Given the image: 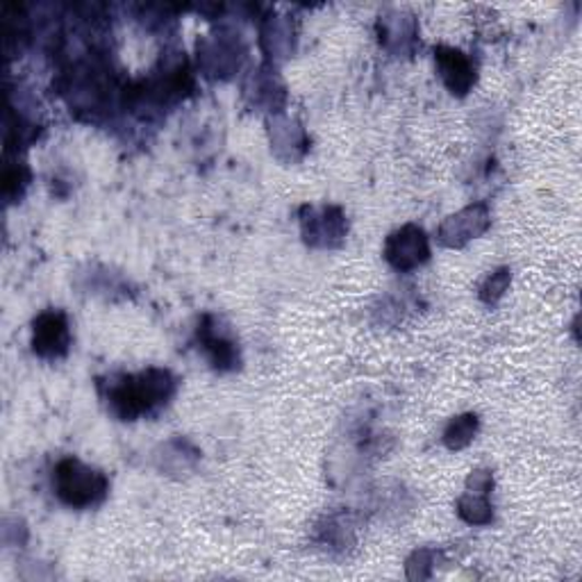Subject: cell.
<instances>
[{
	"instance_id": "cell-1",
	"label": "cell",
	"mask_w": 582,
	"mask_h": 582,
	"mask_svg": "<svg viewBox=\"0 0 582 582\" xmlns=\"http://www.w3.org/2000/svg\"><path fill=\"white\" fill-rule=\"evenodd\" d=\"M178 380L169 369H150L133 376H114L107 380L105 401L110 412L121 421H137L139 416H148L164 408L173 393Z\"/></svg>"
},
{
	"instance_id": "cell-2",
	"label": "cell",
	"mask_w": 582,
	"mask_h": 582,
	"mask_svg": "<svg viewBox=\"0 0 582 582\" xmlns=\"http://www.w3.org/2000/svg\"><path fill=\"white\" fill-rule=\"evenodd\" d=\"M53 489L65 505L73 510H89L105 501L110 480L103 471L80 463L78 457H65L55 465Z\"/></svg>"
},
{
	"instance_id": "cell-3",
	"label": "cell",
	"mask_w": 582,
	"mask_h": 582,
	"mask_svg": "<svg viewBox=\"0 0 582 582\" xmlns=\"http://www.w3.org/2000/svg\"><path fill=\"white\" fill-rule=\"evenodd\" d=\"M243 55L247 48L239 35L232 30H219L198 42V69L212 80H228L239 71Z\"/></svg>"
},
{
	"instance_id": "cell-4",
	"label": "cell",
	"mask_w": 582,
	"mask_h": 582,
	"mask_svg": "<svg viewBox=\"0 0 582 582\" xmlns=\"http://www.w3.org/2000/svg\"><path fill=\"white\" fill-rule=\"evenodd\" d=\"M300 232L312 249H334L346 239L349 221L340 207H303Z\"/></svg>"
},
{
	"instance_id": "cell-5",
	"label": "cell",
	"mask_w": 582,
	"mask_h": 582,
	"mask_svg": "<svg viewBox=\"0 0 582 582\" xmlns=\"http://www.w3.org/2000/svg\"><path fill=\"white\" fill-rule=\"evenodd\" d=\"M196 340L217 372H235L241 364L239 344L232 330L214 315H205L196 328Z\"/></svg>"
},
{
	"instance_id": "cell-6",
	"label": "cell",
	"mask_w": 582,
	"mask_h": 582,
	"mask_svg": "<svg viewBox=\"0 0 582 582\" xmlns=\"http://www.w3.org/2000/svg\"><path fill=\"white\" fill-rule=\"evenodd\" d=\"M385 260L391 269L408 273L431 260V241L419 226H403L391 232L385 241Z\"/></svg>"
},
{
	"instance_id": "cell-7",
	"label": "cell",
	"mask_w": 582,
	"mask_h": 582,
	"mask_svg": "<svg viewBox=\"0 0 582 582\" xmlns=\"http://www.w3.org/2000/svg\"><path fill=\"white\" fill-rule=\"evenodd\" d=\"M71 349V326L62 310H44L33 321V351L42 360H62Z\"/></svg>"
},
{
	"instance_id": "cell-8",
	"label": "cell",
	"mask_w": 582,
	"mask_h": 582,
	"mask_svg": "<svg viewBox=\"0 0 582 582\" xmlns=\"http://www.w3.org/2000/svg\"><path fill=\"white\" fill-rule=\"evenodd\" d=\"M489 226H492L489 207L482 203L469 205L440 226V243H444L446 249H463L471 239L484 235Z\"/></svg>"
},
{
	"instance_id": "cell-9",
	"label": "cell",
	"mask_w": 582,
	"mask_h": 582,
	"mask_svg": "<svg viewBox=\"0 0 582 582\" xmlns=\"http://www.w3.org/2000/svg\"><path fill=\"white\" fill-rule=\"evenodd\" d=\"M269 139L273 156L283 162L300 160L310 148L308 133H305L296 118L285 114H273V118L269 121Z\"/></svg>"
},
{
	"instance_id": "cell-10",
	"label": "cell",
	"mask_w": 582,
	"mask_h": 582,
	"mask_svg": "<svg viewBox=\"0 0 582 582\" xmlns=\"http://www.w3.org/2000/svg\"><path fill=\"white\" fill-rule=\"evenodd\" d=\"M435 65L437 71L450 91L453 96H467L476 84V65L465 55L463 50H457L453 46H437L435 48Z\"/></svg>"
},
{
	"instance_id": "cell-11",
	"label": "cell",
	"mask_w": 582,
	"mask_h": 582,
	"mask_svg": "<svg viewBox=\"0 0 582 582\" xmlns=\"http://www.w3.org/2000/svg\"><path fill=\"white\" fill-rule=\"evenodd\" d=\"M380 44L393 55H408L416 46L419 27L414 16L403 12H389L378 21Z\"/></svg>"
},
{
	"instance_id": "cell-12",
	"label": "cell",
	"mask_w": 582,
	"mask_h": 582,
	"mask_svg": "<svg viewBox=\"0 0 582 582\" xmlns=\"http://www.w3.org/2000/svg\"><path fill=\"white\" fill-rule=\"evenodd\" d=\"M247 99H251L253 105L266 107L273 114H281V107L287 99L285 94V84L278 78V71L273 69V65L260 67L247 82Z\"/></svg>"
},
{
	"instance_id": "cell-13",
	"label": "cell",
	"mask_w": 582,
	"mask_h": 582,
	"mask_svg": "<svg viewBox=\"0 0 582 582\" xmlns=\"http://www.w3.org/2000/svg\"><path fill=\"white\" fill-rule=\"evenodd\" d=\"M260 44L262 50L266 53L273 62H281V59L292 57L296 48V25L289 16H269L266 23L262 25L260 33Z\"/></svg>"
},
{
	"instance_id": "cell-14",
	"label": "cell",
	"mask_w": 582,
	"mask_h": 582,
	"mask_svg": "<svg viewBox=\"0 0 582 582\" xmlns=\"http://www.w3.org/2000/svg\"><path fill=\"white\" fill-rule=\"evenodd\" d=\"M478 427H480V421L471 412L453 416L448 421V425L444 427V444H446V448L459 450V448L469 446L476 440V435H478Z\"/></svg>"
},
{
	"instance_id": "cell-15",
	"label": "cell",
	"mask_w": 582,
	"mask_h": 582,
	"mask_svg": "<svg viewBox=\"0 0 582 582\" xmlns=\"http://www.w3.org/2000/svg\"><path fill=\"white\" fill-rule=\"evenodd\" d=\"M457 514L459 518L467 521L469 526H487V524H492L494 507L492 503H489V494L467 492L463 499L457 501Z\"/></svg>"
},
{
	"instance_id": "cell-16",
	"label": "cell",
	"mask_w": 582,
	"mask_h": 582,
	"mask_svg": "<svg viewBox=\"0 0 582 582\" xmlns=\"http://www.w3.org/2000/svg\"><path fill=\"white\" fill-rule=\"evenodd\" d=\"M30 182V169L23 162H8L3 169V198L14 203L23 196Z\"/></svg>"
},
{
	"instance_id": "cell-17",
	"label": "cell",
	"mask_w": 582,
	"mask_h": 582,
	"mask_svg": "<svg viewBox=\"0 0 582 582\" xmlns=\"http://www.w3.org/2000/svg\"><path fill=\"white\" fill-rule=\"evenodd\" d=\"M510 283H512V271L507 266L494 271L480 287V300L487 305L499 303L503 298V294L507 292Z\"/></svg>"
},
{
	"instance_id": "cell-18",
	"label": "cell",
	"mask_w": 582,
	"mask_h": 582,
	"mask_svg": "<svg viewBox=\"0 0 582 582\" xmlns=\"http://www.w3.org/2000/svg\"><path fill=\"white\" fill-rule=\"evenodd\" d=\"M494 487V476L492 471H484V469H478L469 476L467 480V492H476V494H489Z\"/></svg>"
}]
</instances>
